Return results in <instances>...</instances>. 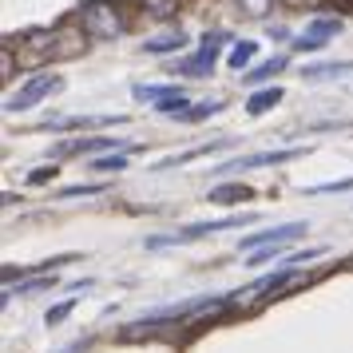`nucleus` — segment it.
<instances>
[{"mask_svg": "<svg viewBox=\"0 0 353 353\" xmlns=\"http://www.w3.org/2000/svg\"><path fill=\"white\" fill-rule=\"evenodd\" d=\"M254 223V214H230V219H219V223H194V226H183V230H171V234H151L147 239V250H159V246H183V242H199V239H210L219 230H234V226H246Z\"/></svg>", "mask_w": 353, "mask_h": 353, "instance_id": "1", "label": "nucleus"}, {"mask_svg": "<svg viewBox=\"0 0 353 353\" xmlns=\"http://www.w3.org/2000/svg\"><path fill=\"white\" fill-rule=\"evenodd\" d=\"M80 28L88 36H96V40H115L123 32V12L115 8L112 0H92V4H83V12H80Z\"/></svg>", "mask_w": 353, "mask_h": 353, "instance_id": "2", "label": "nucleus"}, {"mask_svg": "<svg viewBox=\"0 0 353 353\" xmlns=\"http://www.w3.org/2000/svg\"><path fill=\"white\" fill-rule=\"evenodd\" d=\"M60 88H64L60 76H48V72H44V76H32L24 88H17L12 96L4 99V112H28V108H36L40 99H48L52 92H60Z\"/></svg>", "mask_w": 353, "mask_h": 353, "instance_id": "3", "label": "nucleus"}, {"mask_svg": "<svg viewBox=\"0 0 353 353\" xmlns=\"http://www.w3.org/2000/svg\"><path fill=\"white\" fill-rule=\"evenodd\" d=\"M302 159V147H286V151H258V155H242V159H230L223 167H210L214 175H239V171H254V167H274V163H290Z\"/></svg>", "mask_w": 353, "mask_h": 353, "instance_id": "4", "label": "nucleus"}, {"mask_svg": "<svg viewBox=\"0 0 353 353\" xmlns=\"http://www.w3.org/2000/svg\"><path fill=\"white\" fill-rule=\"evenodd\" d=\"M226 36H207V44L194 52L191 60H183V64L175 68L179 76H191V80H203V76H210V68H214V60H219V44H223Z\"/></svg>", "mask_w": 353, "mask_h": 353, "instance_id": "5", "label": "nucleus"}, {"mask_svg": "<svg viewBox=\"0 0 353 353\" xmlns=\"http://www.w3.org/2000/svg\"><path fill=\"white\" fill-rule=\"evenodd\" d=\"M83 52H88L83 28H52V60H76Z\"/></svg>", "mask_w": 353, "mask_h": 353, "instance_id": "6", "label": "nucleus"}, {"mask_svg": "<svg viewBox=\"0 0 353 353\" xmlns=\"http://www.w3.org/2000/svg\"><path fill=\"white\" fill-rule=\"evenodd\" d=\"M302 234H305V223H286V226H274V230L246 234L239 246H242V250H266V246H278V242H290V239H302Z\"/></svg>", "mask_w": 353, "mask_h": 353, "instance_id": "7", "label": "nucleus"}, {"mask_svg": "<svg viewBox=\"0 0 353 353\" xmlns=\"http://www.w3.org/2000/svg\"><path fill=\"white\" fill-rule=\"evenodd\" d=\"M131 92H135V99H143V103H163V99L183 96L175 83H135Z\"/></svg>", "mask_w": 353, "mask_h": 353, "instance_id": "8", "label": "nucleus"}, {"mask_svg": "<svg viewBox=\"0 0 353 353\" xmlns=\"http://www.w3.org/2000/svg\"><path fill=\"white\" fill-rule=\"evenodd\" d=\"M353 64L350 60H337V64H314V68H302V80L318 83V80H337V76H350Z\"/></svg>", "mask_w": 353, "mask_h": 353, "instance_id": "9", "label": "nucleus"}, {"mask_svg": "<svg viewBox=\"0 0 353 353\" xmlns=\"http://www.w3.org/2000/svg\"><path fill=\"white\" fill-rule=\"evenodd\" d=\"M108 147H119V139H112V135H99V139H68V143L56 147V155H64V151H108Z\"/></svg>", "mask_w": 353, "mask_h": 353, "instance_id": "10", "label": "nucleus"}, {"mask_svg": "<svg viewBox=\"0 0 353 353\" xmlns=\"http://www.w3.org/2000/svg\"><path fill=\"white\" fill-rule=\"evenodd\" d=\"M282 96H286L282 88H262V92H254V96H250V103H246V112H250V115L270 112L274 103H282Z\"/></svg>", "mask_w": 353, "mask_h": 353, "instance_id": "11", "label": "nucleus"}, {"mask_svg": "<svg viewBox=\"0 0 353 353\" xmlns=\"http://www.w3.org/2000/svg\"><path fill=\"white\" fill-rule=\"evenodd\" d=\"M183 44H187V36L183 32H167V36H159V40H147L143 52H151V56H167V52H179Z\"/></svg>", "mask_w": 353, "mask_h": 353, "instance_id": "12", "label": "nucleus"}, {"mask_svg": "<svg viewBox=\"0 0 353 353\" xmlns=\"http://www.w3.org/2000/svg\"><path fill=\"white\" fill-rule=\"evenodd\" d=\"M254 52H258V44L254 40H242V44H234V48L226 52V64L234 68V72H242V68L254 60Z\"/></svg>", "mask_w": 353, "mask_h": 353, "instance_id": "13", "label": "nucleus"}, {"mask_svg": "<svg viewBox=\"0 0 353 353\" xmlns=\"http://www.w3.org/2000/svg\"><path fill=\"white\" fill-rule=\"evenodd\" d=\"M242 199H250V191H246V187H234V183L210 191V203H219V207H230V203H242Z\"/></svg>", "mask_w": 353, "mask_h": 353, "instance_id": "14", "label": "nucleus"}, {"mask_svg": "<svg viewBox=\"0 0 353 353\" xmlns=\"http://www.w3.org/2000/svg\"><path fill=\"white\" fill-rule=\"evenodd\" d=\"M179 4H183V0H143V8H147L151 20H171L179 12Z\"/></svg>", "mask_w": 353, "mask_h": 353, "instance_id": "15", "label": "nucleus"}, {"mask_svg": "<svg viewBox=\"0 0 353 353\" xmlns=\"http://www.w3.org/2000/svg\"><path fill=\"white\" fill-rule=\"evenodd\" d=\"M341 32V20L337 17H321V20H314V24H310V32L305 36H314V40H321V44H325V40H330V36H337Z\"/></svg>", "mask_w": 353, "mask_h": 353, "instance_id": "16", "label": "nucleus"}, {"mask_svg": "<svg viewBox=\"0 0 353 353\" xmlns=\"http://www.w3.org/2000/svg\"><path fill=\"white\" fill-rule=\"evenodd\" d=\"M282 68H286V56H270L266 64H258L254 72H246V80H250V83H262V80H270L274 72H282Z\"/></svg>", "mask_w": 353, "mask_h": 353, "instance_id": "17", "label": "nucleus"}, {"mask_svg": "<svg viewBox=\"0 0 353 353\" xmlns=\"http://www.w3.org/2000/svg\"><path fill=\"white\" fill-rule=\"evenodd\" d=\"M230 4L242 17H266V8H270V0H230Z\"/></svg>", "mask_w": 353, "mask_h": 353, "instance_id": "18", "label": "nucleus"}, {"mask_svg": "<svg viewBox=\"0 0 353 353\" xmlns=\"http://www.w3.org/2000/svg\"><path fill=\"white\" fill-rule=\"evenodd\" d=\"M334 191H353V175L337 179V183H318V187H305V194H334Z\"/></svg>", "mask_w": 353, "mask_h": 353, "instance_id": "19", "label": "nucleus"}, {"mask_svg": "<svg viewBox=\"0 0 353 353\" xmlns=\"http://www.w3.org/2000/svg\"><path fill=\"white\" fill-rule=\"evenodd\" d=\"M76 302H80V298H68V302L52 305V310H48V318H44V321H48V325H60V321H64L68 314H72V310H76Z\"/></svg>", "mask_w": 353, "mask_h": 353, "instance_id": "20", "label": "nucleus"}, {"mask_svg": "<svg viewBox=\"0 0 353 353\" xmlns=\"http://www.w3.org/2000/svg\"><path fill=\"white\" fill-rule=\"evenodd\" d=\"M123 167H128L123 155H103V159L92 163V171H103V175H108V171H123Z\"/></svg>", "mask_w": 353, "mask_h": 353, "instance_id": "21", "label": "nucleus"}, {"mask_svg": "<svg viewBox=\"0 0 353 353\" xmlns=\"http://www.w3.org/2000/svg\"><path fill=\"white\" fill-rule=\"evenodd\" d=\"M99 191H103V183H80V187L60 191V199H80V194H99Z\"/></svg>", "mask_w": 353, "mask_h": 353, "instance_id": "22", "label": "nucleus"}, {"mask_svg": "<svg viewBox=\"0 0 353 353\" xmlns=\"http://www.w3.org/2000/svg\"><path fill=\"white\" fill-rule=\"evenodd\" d=\"M56 171H60V167H36L32 175H28V183H32V187H40V183H48V179H56Z\"/></svg>", "mask_w": 353, "mask_h": 353, "instance_id": "23", "label": "nucleus"}, {"mask_svg": "<svg viewBox=\"0 0 353 353\" xmlns=\"http://www.w3.org/2000/svg\"><path fill=\"white\" fill-rule=\"evenodd\" d=\"M294 48H298V52H318V48H325V44L314 40V36H298V40H294Z\"/></svg>", "mask_w": 353, "mask_h": 353, "instance_id": "24", "label": "nucleus"}, {"mask_svg": "<svg viewBox=\"0 0 353 353\" xmlns=\"http://www.w3.org/2000/svg\"><path fill=\"white\" fill-rule=\"evenodd\" d=\"M286 4H294V8H298V4H318V0H286Z\"/></svg>", "mask_w": 353, "mask_h": 353, "instance_id": "25", "label": "nucleus"}]
</instances>
